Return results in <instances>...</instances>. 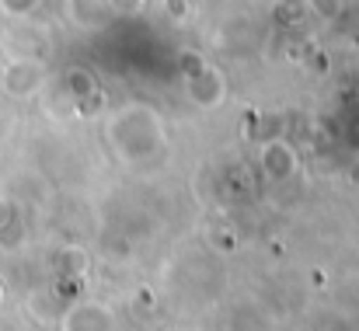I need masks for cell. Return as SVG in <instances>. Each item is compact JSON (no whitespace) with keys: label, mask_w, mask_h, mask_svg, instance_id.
I'll list each match as a JSON object with an SVG mask.
<instances>
[{"label":"cell","mask_w":359,"mask_h":331,"mask_svg":"<svg viewBox=\"0 0 359 331\" xmlns=\"http://www.w3.org/2000/svg\"><path fill=\"white\" fill-rule=\"evenodd\" d=\"M60 258H63V272H67V276H81L84 265H88V258H84L81 251H63Z\"/></svg>","instance_id":"cell-2"},{"label":"cell","mask_w":359,"mask_h":331,"mask_svg":"<svg viewBox=\"0 0 359 331\" xmlns=\"http://www.w3.org/2000/svg\"><path fill=\"white\" fill-rule=\"evenodd\" d=\"M164 4H168L171 18H185L189 14V0H164Z\"/></svg>","instance_id":"cell-5"},{"label":"cell","mask_w":359,"mask_h":331,"mask_svg":"<svg viewBox=\"0 0 359 331\" xmlns=\"http://www.w3.org/2000/svg\"><path fill=\"white\" fill-rule=\"evenodd\" d=\"M116 14H136L140 7H143V0H105Z\"/></svg>","instance_id":"cell-4"},{"label":"cell","mask_w":359,"mask_h":331,"mask_svg":"<svg viewBox=\"0 0 359 331\" xmlns=\"http://www.w3.org/2000/svg\"><path fill=\"white\" fill-rule=\"evenodd\" d=\"M116 318L105 304H74L63 314V331H112Z\"/></svg>","instance_id":"cell-1"},{"label":"cell","mask_w":359,"mask_h":331,"mask_svg":"<svg viewBox=\"0 0 359 331\" xmlns=\"http://www.w3.org/2000/svg\"><path fill=\"white\" fill-rule=\"evenodd\" d=\"M311 7H314V14H321L325 21H332V18L342 14V0H311Z\"/></svg>","instance_id":"cell-3"}]
</instances>
